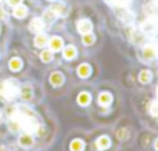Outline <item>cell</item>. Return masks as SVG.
I'll return each instance as SVG.
<instances>
[{
	"mask_svg": "<svg viewBox=\"0 0 158 151\" xmlns=\"http://www.w3.org/2000/svg\"><path fill=\"white\" fill-rule=\"evenodd\" d=\"M19 94V87L14 80H2L0 82V97L3 100H12Z\"/></svg>",
	"mask_w": 158,
	"mask_h": 151,
	"instance_id": "obj_1",
	"label": "cell"
},
{
	"mask_svg": "<svg viewBox=\"0 0 158 151\" xmlns=\"http://www.w3.org/2000/svg\"><path fill=\"white\" fill-rule=\"evenodd\" d=\"M157 31H158V19L154 17V16L148 17V19L143 22V25H141V33L154 34V33H157Z\"/></svg>",
	"mask_w": 158,
	"mask_h": 151,
	"instance_id": "obj_2",
	"label": "cell"
},
{
	"mask_svg": "<svg viewBox=\"0 0 158 151\" xmlns=\"http://www.w3.org/2000/svg\"><path fill=\"white\" fill-rule=\"evenodd\" d=\"M158 56V47L157 45H146L143 50H141V54H140V57L143 59V60H154L155 57Z\"/></svg>",
	"mask_w": 158,
	"mask_h": 151,
	"instance_id": "obj_3",
	"label": "cell"
},
{
	"mask_svg": "<svg viewBox=\"0 0 158 151\" xmlns=\"http://www.w3.org/2000/svg\"><path fill=\"white\" fill-rule=\"evenodd\" d=\"M29 29H31L32 33H42V31L45 29V22H43V19H39V17L32 19L31 23H29Z\"/></svg>",
	"mask_w": 158,
	"mask_h": 151,
	"instance_id": "obj_4",
	"label": "cell"
},
{
	"mask_svg": "<svg viewBox=\"0 0 158 151\" xmlns=\"http://www.w3.org/2000/svg\"><path fill=\"white\" fill-rule=\"evenodd\" d=\"M77 28H78V33L80 34H88V33L92 31V23H91V20L83 19V20H78Z\"/></svg>",
	"mask_w": 158,
	"mask_h": 151,
	"instance_id": "obj_5",
	"label": "cell"
},
{
	"mask_svg": "<svg viewBox=\"0 0 158 151\" xmlns=\"http://www.w3.org/2000/svg\"><path fill=\"white\" fill-rule=\"evenodd\" d=\"M51 11H52L55 16H61V17H64V16L68 14V6L63 5V3H52Z\"/></svg>",
	"mask_w": 158,
	"mask_h": 151,
	"instance_id": "obj_6",
	"label": "cell"
},
{
	"mask_svg": "<svg viewBox=\"0 0 158 151\" xmlns=\"http://www.w3.org/2000/svg\"><path fill=\"white\" fill-rule=\"evenodd\" d=\"M19 144H20V147H23V148H29V147H32L34 139H32L31 134L25 133V134H22V136L19 137Z\"/></svg>",
	"mask_w": 158,
	"mask_h": 151,
	"instance_id": "obj_7",
	"label": "cell"
},
{
	"mask_svg": "<svg viewBox=\"0 0 158 151\" xmlns=\"http://www.w3.org/2000/svg\"><path fill=\"white\" fill-rule=\"evenodd\" d=\"M49 48H51V51L63 50V39H61V37H57V36L51 37V39H49Z\"/></svg>",
	"mask_w": 158,
	"mask_h": 151,
	"instance_id": "obj_8",
	"label": "cell"
},
{
	"mask_svg": "<svg viewBox=\"0 0 158 151\" xmlns=\"http://www.w3.org/2000/svg\"><path fill=\"white\" fill-rule=\"evenodd\" d=\"M19 93H20V97H22L23 100H31V99H32V96H34L32 87H29V85H25V87H22Z\"/></svg>",
	"mask_w": 158,
	"mask_h": 151,
	"instance_id": "obj_9",
	"label": "cell"
},
{
	"mask_svg": "<svg viewBox=\"0 0 158 151\" xmlns=\"http://www.w3.org/2000/svg\"><path fill=\"white\" fill-rule=\"evenodd\" d=\"M129 39L134 43H141L143 42V33H141V29H131L129 31Z\"/></svg>",
	"mask_w": 158,
	"mask_h": 151,
	"instance_id": "obj_10",
	"label": "cell"
},
{
	"mask_svg": "<svg viewBox=\"0 0 158 151\" xmlns=\"http://www.w3.org/2000/svg\"><path fill=\"white\" fill-rule=\"evenodd\" d=\"M49 82H51V85H52V87H60V85H63L64 77H63V74H61V73H52V74H51V77H49Z\"/></svg>",
	"mask_w": 158,
	"mask_h": 151,
	"instance_id": "obj_11",
	"label": "cell"
},
{
	"mask_svg": "<svg viewBox=\"0 0 158 151\" xmlns=\"http://www.w3.org/2000/svg\"><path fill=\"white\" fill-rule=\"evenodd\" d=\"M118 11H120V14H117V16H118L123 22H126V23H131V22H132L134 17H132V12L127 11V8H118Z\"/></svg>",
	"mask_w": 158,
	"mask_h": 151,
	"instance_id": "obj_12",
	"label": "cell"
},
{
	"mask_svg": "<svg viewBox=\"0 0 158 151\" xmlns=\"http://www.w3.org/2000/svg\"><path fill=\"white\" fill-rule=\"evenodd\" d=\"M75 56H77V50H75V47H66L64 50H63V57L66 59V60H72V59H75Z\"/></svg>",
	"mask_w": 158,
	"mask_h": 151,
	"instance_id": "obj_13",
	"label": "cell"
},
{
	"mask_svg": "<svg viewBox=\"0 0 158 151\" xmlns=\"http://www.w3.org/2000/svg\"><path fill=\"white\" fill-rule=\"evenodd\" d=\"M22 66H23L22 59L14 57V59H11V60H9V69H11V71H20V69H22Z\"/></svg>",
	"mask_w": 158,
	"mask_h": 151,
	"instance_id": "obj_14",
	"label": "cell"
},
{
	"mask_svg": "<svg viewBox=\"0 0 158 151\" xmlns=\"http://www.w3.org/2000/svg\"><path fill=\"white\" fill-rule=\"evenodd\" d=\"M77 73H78V76H80L81 79H86V77H89V76H91V66H89V65H86V63H83V65H80V66H78Z\"/></svg>",
	"mask_w": 158,
	"mask_h": 151,
	"instance_id": "obj_15",
	"label": "cell"
},
{
	"mask_svg": "<svg viewBox=\"0 0 158 151\" xmlns=\"http://www.w3.org/2000/svg\"><path fill=\"white\" fill-rule=\"evenodd\" d=\"M97 147H98V150H107V148L110 147V139H109L107 136L98 137V140H97Z\"/></svg>",
	"mask_w": 158,
	"mask_h": 151,
	"instance_id": "obj_16",
	"label": "cell"
},
{
	"mask_svg": "<svg viewBox=\"0 0 158 151\" xmlns=\"http://www.w3.org/2000/svg\"><path fill=\"white\" fill-rule=\"evenodd\" d=\"M26 14H28V8H26V6L17 5V6L14 8V16H15L17 19H23V17H26Z\"/></svg>",
	"mask_w": 158,
	"mask_h": 151,
	"instance_id": "obj_17",
	"label": "cell"
},
{
	"mask_svg": "<svg viewBox=\"0 0 158 151\" xmlns=\"http://www.w3.org/2000/svg\"><path fill=\"white\" fill-rule=\"evenodd\" d=\"M98 103H100L102 106H109V105L112 103V96H110V93H102L100 97H98Z\"/></svg>",
	"mask_w": 158,
	"mask_h": 151,
	"instance_id": "obj_18",
	"label": "cell"
},
{
	"mask_svg": "<svg viewBox=\"0 0 158 151\" xmlns=\"http://www.w3.org/2000/svg\"><path fill=\"white\" fill-rule=\"evenodd\" d=\"M138 80H140L141 83H149V82L152 80V73H151L149 69L141 71V73H140V76H138Z\"/></svg>",
	"mask_w": 158,
	"mask_h": 151,
	"instance_id": "obj_19",
	"label": "cell"
},
{
	"mask_svg": "<svg viewBox=\"0 0 158 151\" xmlns=\"http://www.w3.org/2000/svg\"><path fill=\"white\" fill-rule=\"evenodd\" d=\"M77 100H78V103L81 106H86V105L91 103V94L89 93H80L78 97H77Z\"/></svg>",
	"mask_w": 158,
	"mask_h": 151,
	"instance_id": "obj_20",
	"label": "cell"
},
{
	"mask_svg": "<svg viewBox=\"0 0 158 151\" xmlns=\"http://www.w3.org/2000/svg\"><path fill=\"white\" fill-rule=\"evenodd\" d=\"M85 148V142L81 139H74L71 142V151H83Z\"/></svg>",
	"mask_w": 158,
	"mask_h": 151,
	"instance_id": "obj_21",
	"label": "cell"
},
{
	"mask_svg": "<svg viewBox=\"0 0 158 151\" xmlns=\"http://www.w3.org/2000/svg\"><path fill=\"white\" fill-rule=\"evenodd\" d=\"M46 43H48V37H46L45 34H39V36L35 37V40H34V45H35L37 48H43Z\"/></svg>",
	"mask_w": 158,
	"mask_h": 151,
	"instance_id": "obj_22",
	"label": "cell"
},
{
	"mask_svg": "<svg viewBox=\"0 0 158 151\" xmlns=\"http://www.w3.org/2000/svg\"><path fill=\"white\" fill-rule=\"evenodd\" d=\"M107 3H110L115 8H127L129 3H131V0H109Z\"/></svg>",
	"mask_w": 158,
	"mask_h": 151,
	"instance_id": "obj_23",
	"label": "cell"
},
{
	"mask_svg": "<svg viewBox=\"0 0 158 151\" xmlns=\"http://www.w3.org/2000/svg\"><path fill=\"white\" fill-rule=\"evenodd\" d=\"M95 42V36L92 33H88V34H83V43L85 45H92Z\"/></svg>",
	"mask_w": 158,
	"mask_h": 151,
	"instance_id": "obj_24",
	"label": "cell"
},
{
	"mask_svg": "<svg viewBox=\"0 0 158 151\" xmlns=\"http://www.w3.org/2000/svg\"><path fill=\"white\" fill-rule=\"evenodd\" d=\"M40 59H42L45 63L51 62V60H52V51H43V52L40 54Z\"/></svg>",
	"mask_w": 158,
	"mask_h": 151,
	"instance_id": "obj_25",
	"label": "cell"
},
{
	"mask_svg": "<svg viewBox=\"0 0 158 151\" xmlns=\"http://www.w3.org/2000/svg\"><path fill=\"white\" fill-rule=\"evenodd\" d=\"M149 113H151L152 116L158 117V100H154L152 103H151V106H149Z\"/></svg>",
	"mask_w": 158,
	"mask_h": 151,
	"instance_id": "obj_26",
	"label": "cell"
},
{
	"mask_svg": "<svg viewBox=\"0 0 158 151\" xmlns=\"http://www.w3.org/2000/svg\"><path fill=\"white\" fill-rule=\"evenodd\" d=\"M127 134H129V131H127L126 128L118 130V133H117V136H118V139H120V140H126V139H127Z\"/></svg>",
	"mask_w": 158,
	"mask_h": 151,
	"instance_id": "obj_27",
	"label": "cell"
},
{
	"mask_svg": "<svg viewBox=\"0 0 158 151\" xmlns=\"http://www.w3.org/2000/svg\"><path fill=\"white\" fill-rule=\"evenodd\" d=\"M54 19H55V14H54L52 11L49 9V11H46V14H45V19H43V22H52Z\"/></svg>",
	"mask_w": 158,
	"mask_h": 151,
	"instance_id": "obj_28",
	"label": "cell"
},
{
	"mask_svg": "<svg viewBox=\"0 0 158 151\" xmlns=\"http://www.w3.org/2000/svg\"><path fill=\"white\" fill-rule=\"evenodd\" d=\"M39 136H45V133H46V130H45V127L43 125H39V128H37V131H35Z\"/></svg>",
	"mask_w": 158,
	"mask_h": 151,
	"instance_id": "obj_29",
	"label": "cell"
},
{
	"mask_svg": "<svg viewBox=\"0 0 158 151\" xmlns=\"http://www.w3.org/2000/svg\"><path fill=\"white\" fill-rule=\"evenodd\" d=\"M20 2H22V0H8V3H9L11 6H17V5H20Z\"/></svg>",
	"mask_w": 158,
	"mask_h": 151,
	"instance_id": "obj_30",
	"label": "cell"
},
{
	"mask_svg": "<svg viewBox=\"0 0 158 151\" xmlns=\"http://www.w3.org/2000/svg\"><path fill=\"white\" fill-rule=\"evenodd\" d=\"M2 19H5V11H3V9H0V20H2Z\"/></svg>",
	"mask_w": 158,
	"mask_h": 151,
	"instance_id": "obj_31",
	"label": "cell"
},
{
	"mask_svg": "<svg viewBox=\"0 0 158 151\" xmlns=\"http://www.w3.org/2000/svg\"><path fill=\"white\" fill-rule=\"evenodd\" d=\"M155 150L158 151V139H157V140H155Z\"/></svg>",
	"mask_w": 158,
	"mask_h": 151,
	"instance_id": "obj_32",
	"label": "cell"
},
{
	"mask_svg": "<svg viewBox=\"0 0 158 151\" xmlns=\"http://www.w3.org/2000/svg\"><path fill=\"white\" fill-rule=\"evenodd\" d=\"M0 151H8V150H6L5 147H0Z\"/></svg>",
	"mask_w": 158,
	"mask_h": 151,
	"instance_id": "obj_33",
	"label": "cell"
},
{
	"mask_svg": "<svg viewBox=\"0 0 158 151\" xmlns=\"http://www.w3.org/2000/svg\"><path fill=\"white\" fill-rule=\"evenodd\" d=\"M157 94H158V88H157Z\"/></svg>",
	"mask_w": 158,
	"mask_h": 151,
	"instance_id": "obj_34",
	"label": "cell"
},
{
	"mask_svg": "<svg viewBox=\"0 0 158 151\" xmlns=\"http://www.w3.org/2000/svg\"><path fill=\"white\" fill-rule=\"evenodd\" d=\"M49 2H52V0H49Z\"/></svg>",
	"mask_w": 158,
	"mask_h": 151,
	"instance_id": "obj_35",
	"label": "cell"
},
{
	"mask_svg": "<svg viewBox=\"0 0 158 151\" xmlns=\"http://www.w3.org/2000/svg\"><path fill=\"white\" fill-rule=\"evenodd\" d=\"M0 2H2V0H0Z\"/></svg>",
	"mask_w": 158,
	"mask_h": 151,
	"instance_id": "obj_36",
	"label": "cell"
}]
</instances>
